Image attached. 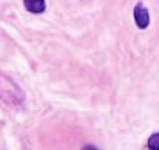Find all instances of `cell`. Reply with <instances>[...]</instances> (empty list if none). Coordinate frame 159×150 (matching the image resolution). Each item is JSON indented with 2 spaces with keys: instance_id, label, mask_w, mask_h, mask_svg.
<instances>
[{
  "instance_id": "1",
  "label": "cell",
  "mask_w": 159,
  "mask_h": 150,
  "mask_svg": "<svg viewBox=\"0 0 159 150\" xmlns=\"http://www.w3.org/2000/svg\"><path fill=\"white\" fill-rule=\"evenodd\" d=\"M133 16H134V23L138 25V28L141 30H145L150 23V14H148V9L144 8L142 5H136L134 6V11H133Z\"/></svg>"
},
{
  "instance_id": "2",
  "label": "cell",
  "mask_w": 159,
  "mask_h": 150,
  "mask_svg": "<svg viewBox=\"0 0 159 150\" xmlns=\"http://www.w3.org/2000/svg\"><path fill=\"white\" fill-rule=\"evenodd\" d=\"M23 5H25V8H26L30 12H33V14H40V12H43L45 8H47L45 0H23Z\"/></svg>"
},
{
  "instance_id": "3",
  "label": "cell",
  "mask_w": 159,
  "mask_h": 150,
  "mask_svg": "<svg viewBox=\"0 0 159 150\" xmlns=\"http://www.w3.org/2000/svg\"><path fill=\"white\" fill-rule=\"evenodd\" d=\"M148 147L153 150H159V133H155L148 139Z\"/></svg>"
}]
</instances>
